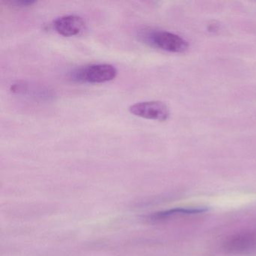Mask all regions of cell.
Returning <instances> with one entry per match:
<instances>
[{"mask_svg":"<svg viewBox=\"0 0 256 256\" xmlns=\"http://www.w3.org/2000/svg\"><path fill=\"white\" fill-rule=\"evenodd\" d=\"M118 70L110 64H94L77 68L71 73V78L80 83L102 84L113 80Z\"/></svg>","mask_w":256,"mask_h":256,"instance_id":"cell-2","label":"cell"},{"mask_svg":"<svg viewBox=\"0 0 256 256\" xmlns=\"http://www.w3.org/2000/svg\"><path fill=\"white\" fill-rule=\"evenodd\" d=\"M209 210L208 206H184V208H175L166 210L158 211L148 216L150 221L158 222L166 221L175 217L182 216L196 215V214H204Z\"/></svg>","mask_w":256,"mask_h":256,"instance_id":"cell-6","label":"cell"},{"mask_svg":"<svg viewBox=\"0 0 256 256\" xmlns=\"http://www.w3.org/2000/svg\"><path fill=\"white\" fill-rule=\"evenodd\" d=\"M36 1H32V0H19V1H14V4H16V6H19L26 7L34 5L36 4Z\"/></svg>","mask_w":256,"mask_h":256,"instance_id":"cell-7","label":"cell"},{"mask_svg":"<svg viewBox=\"0 0 256 256\" xmlns=\"http://www.w3.org/2000/svg\"><path fill=\"white\" fill-rule=\"evenodd\" d=\"M128 110L134 116L161 122L167 120L170 115L168 106L162 102L160 101L136 103L130 106Z\"/></svg>","mask_w":256,"mask_h":256,"instance_id":"cell-4","label":"cell"},{"mask_svg":"<svg viewBox=\"0 0 256 256\" xmlns=\"http://www.w3.org/2000/svg\"><path fill=\"white\" fill-rule=\"evenodd\" d=\"M54 28L60 35L65 37L76 36L85 29V22L78 16H66L54 22Z\"/></svg>","mask_w":256,"mask_h":256,"instance_id":"cell-5","label":"cell"},{"mask_svg":"<svg viewBox=\"0 0 256 256\" xmlns=\"http://www.w3.org/2000/svg\"><path fill=\"white\" fill-rule=\"evenodd\" d=\"M223 248L230 254H254L256 253V233L241 232L234 234L224 241Z\"/></svg>","mask_w":256,"mask_h":256,"instance_id":"cell-3","label":"cell"},{"mask_svg":"<svg viewBox=\"0 0 256 256\" xmlns=\"http://www.w3.org/2000/svg\"><path fill=\"white\" fill-rule=\"evenodd\" d=\"M139 37L146 44L170 53H184L188 48V43L182 37L167 31H142Z\"/></svg>","mask_w":256,"mask_h":256,"instance_id":"cell-1","label":"cell"}]
</instances>
